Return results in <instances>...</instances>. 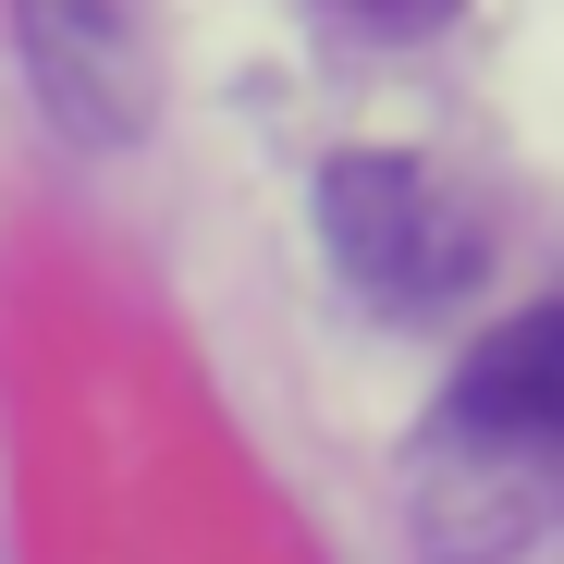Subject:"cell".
Here are the masks:
<instances>
[{
	"label": "cell",
	"mask_w": 564,
	"mask_h": 564,
	"mask_svg": "<svg viewBox=\"0 0 564 564\" xmlns=\"http://www.w3.org/2000/svg\"><path fill=\"white\" fill-rule=\"evenodd\" d=\"M319 234L344 258V282L368 307H442L466 270H479V234L405 148H344L319 172Z\"/></svg>",
	"instance_id": "cell-1"
},
{
	"label": "cell",
	"mask_w": 564,
	"mask_h": 564,
	"mask_svg": "<svg viewBox=\"0 0 564 564\" xmlns=\"http://www.w3.org/2000/svg\"><path fill=\"white\" fill-rule=\"evenodd\" d=\"M13 50L37 111L74 148H135L160 111V13L148 0H13Z\"/></svg>",
	"instance_id": "cell-2"
},
{
	"label": "cell",
	"mask_w": 564,
	"mask_h": 564,
	"mask_svg": "<svg viewBox=\"0 0 564 564\" xmlns=\"http://www.w3.org/2000/svg\"><path fill=\"white\" fill-rule=\"evenodd\" d=\"M442 442H479V454H564V307L503 319L466 381L442 405Z\"/></svg>",
	"instance_id": "cell-3"
},
{
	"label": "cell",
	"mask_w": 564,
	"mask_h": 564,
	"mask_svg": "<svg viewBox=\"0 0 564 564\" xmlns=\"http://www.w3.org/2000/svg\"><path fill=\"white\" fill-rule=\"evenodd\" d=\"M319 13H332V25H356V37H430L454 0H319Z\"/></svg>",
	"instance_id": "cell-4"
}]
</instances>
